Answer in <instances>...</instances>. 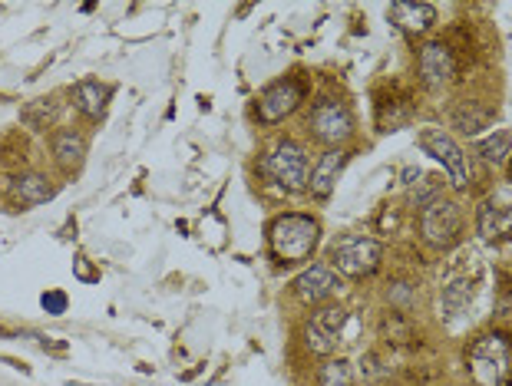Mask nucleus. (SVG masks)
I'll return each mask as SVG.
<instances>
[{
    "label": "nucleus",
    "instance_id": "21",
    "mask_svg": "<svg viewBox=\"0 0 512 386\" xmlns=\"http://www.w3.org/2000/svg\"><path fill=\"white\" fill-rule=\"evenodd\" d=\"M318 386H354V370L347 360H328L318 373Z\"/></svg>",
    "mask_w": 512,
    "mask_h": 386
},
{
    "label": "nucleus",
    "instance_id": "27",
    "mask_svg": "<svg viewBox=\"0 0 512 386\" xmlns=\"http://www.w3.org/2000/svg\"><path fill=\"white\" fill-rule=\"evenodd\" d=\"M413 179H420V169H403V185H413Z\"/></svg>",
    "mask_w": 512,
    "mask_h": 386
},
{
    "label": "nucleus",
    "instance_id": "2",
    "mask_svg": "<svg viewBox=\"0 0 512 386\" xmlns=\"http://www.w3.org/2000/svg\"><path fill=\"white\" fill-rule=\"evenodd\" d=\"M466 370L476 386H512V340L506 334H486L466 354Z\"/></svg>",
    "mask_w": 512,
    "mask_h": 386
},
{
    "label": "nucleus",
    "instance_id": "26",
    "mask_svg": "<svg viewBox=\"0 0 512 386\" xmlns=\"http://www.w3.org/2000/svg\"><path fill=\"white\" fill-rule=\"evenodd\" d=\"M410 284H397V288L394 291H390V301H394V304H407L410 301Z\"/></svg>",
    "mask_w": 512,
    "mask_h": 386
},
{
    "label": "nucleus",
    "instance_id": "20",
    "mask_svg": "<svg viewBox=\"0 0 512 386\" xmlns=\"http://www.w3.org/2000/svg\"><path fill=\"white\" fill-rule=\"evenodd\" d=\"M479 156H483L486 162H506L509 159V149H512V132L509 129H499L496 136H489V139H483L479 142Z\"/></svg>",
    "mask_w": 512,
    "mask_h": 386
},
{
    "label": "nucleus",
    "instance_id": "5",
    "mask_svg": "<svg viewBox=\"0 0 512 386\" xmlns=\"http://www.w3.org/2000/svg\"><path fill=\"white\" fill-rule=\"evenodd\" d=\"M265 172L275 179L285 192H301L308 189V156L298 142L281 139L275 149L265 156Z\"/></svg>",
    "mask_w": 512,
    "mask_h": 386
},
{
    "label": "nucleus",
    "instance_id": "19",
    "mask_svg": "<svg viewBox=\"0 0 512 386\" xmlns=\"http://www.w3.org/2000/svg\"><path fill=\"white\" fill-rule=\"evenodd\" d=\"M493 123V109H483L479 103H463L460 109L453 113V126L463 129L466 136H476L479 129H486Z\"/></svg>",
    "mask_w": 512,
    "mask_h": 386
},
{
    "label": "nucleus",
    "instance_id": "8",
    "mask_svg": "<svg viewBox=\"0 0 512 386\" xmlns=\"http://www.w3.org/2000/svg\"><path fill=\"white\" fill-rule=\"evenodd\" d=\"M420 231L423 238L430 241L433 248H453L460 241V231H463V212L456 202H440L430 205L427 212L420 218Z\"/></svg>",
    "mask_w": 512,
    "mask_h": 386
},
{
    "label": "nucleus",
    "instance_id": "3",
    "mask_svg": "<svg viewBox=\"0 0 512 386\" xmlns=\"http://www.w3.org/2000/svg\"><path fill=\"white\" fill-rule=\"evenodd\" d=\"M479 284V258L473 251H463L460 258L450 261L443 281H440V311L446 317H460L473 304Z\"/></svg>",
    "mask_w": 512,
    "mask_h": 386
},
{
    "label": "nucleus",
    "instance_id": "4",
    "mask_svg": "<svg viewBox=\"0 0 512 386\" xmlns=\"http://www.w3.org/2000/svg\"><path fill=\"white\" fill-rule=\"evenodd\" d=\"M380 255H384V248L374 238L344 235L331 248V268L347 274V278H367V274H374L380 268Z\"/></svg>",
    "mask_w": 512,
    "mask_h": 386
},
{
    "label": "nucleus",
    "instance_id": "25",
    "mask_svg": "<svg viewBox=\"0 0 512 386\" xmlns=\"http://www.w3.org/2000/svg\"><path fill=\"white\" fill-rule=\"evenodd\" d=\"M40 304H43V311L47 314H63L67 311V294L63 291H47L40 297Z\"/></svg>",
    "mask_w": 512,
    "mask_h": 386
},
{
    "label": "nucleus",
    "instance_id": "24",
    "mask_svg": "<svg viewBox=\"0 0 512 386\" xmlns=\"http://www.w3.org/2000/svg\"><path fill=\"white\" fill-rule=\"evenodd\" d=\"M384 330L390 334V340H394V344H407V340L413 337L410 334V324L403 321L400 314H390V321H384Z\"/></svg>",
    "mask_w": 512,
    "mask_h": 386
},
{
    "label": "nucleus",
    "instance_id": "17",
    "mask_svg": "<svg viewBox=\"0 0 512 386\" xmlns=\"http://www.w3.org/2000/svg\"><path fill=\"white\" fill-rule=\"evenodd\" d=\"M50 146H53V159H57L67 172L80 169L83 159H86V139H83L76 129H60V132H53Z\"/></svg>",
    "mask_w": 512,
    "mask_h": 386
},
{
    "label": "nucleus",
    "instance_id": "23",
    "mask_svg": "<svg viewBox=\"0 0 512 386\" xmlns=\"http://www.w3.org/2000/svg\"><path fill=\"white\" fill-rule=\"evenodd\" d=\"M53 113H57V106H53V99H34V103L24 106V113H20V119L30 126V129H43L53 119Z\"/></svg>",
    "mask_w": 512,
    "mask_h": 386
},
{
    "label": "nucleus",
    "instance_id": "22",
    "mask_svg": "<svg viewBox=\"0 0 512 386\" xmlns=\"http://www.w3.org/2000/svg\"><path fill=\"white\" fill-rule=\"evenodd\" d=\"M443 198V179H437V175H427L423 182H417V189H413V205L423 208L427 212L430 205H437Z\"/></svg>",
    "mask_w": 512,
    "mask_h": 386
},
{
    "label": "nucleus",
    "instance_id": "18",
    "mask_svg": "<svg viewBox=\"0 0 512 386\" xmlns=\"http://www.w3.org/2000/svg\"><path fill=\"white\" fill-rule=\"evenodd\" d=\"M476 225H479V235L486 241L509 238L512 235V205H506V208H496L493 202L483 205L476 215Z\"/></svg>",
    "mask_w": 512,
    "mask_h": 386
},
{
    "label": "nucleus",
    "instance_id": "11",
    "mask_svg": "<svg viewBox=\"0 0 512 386\" xmlns=\"http://www.w3.org/2000/svg\"><path fill=\"white\" fill-rule=\"evenodd\" d=\"M341 291V274H337L331 264H311L308 271L298 274V281H294V294L301 297L304 304H321L328 301Z\"/></svg>",
    "mask_w": 512,
    "mask_h": 386
},
{
    "label": "nucleus",
    "instance_id": "1",
    "mask_svg": "<svg viewBox=\"0 0 512 386\" xmlns=\"http://www.w3.org/2000/svg\"><path fill=\"white\" fill-rule=\"evenodd\" d=\"M268 241L281 264L308 261L321 241V225L311 215H278L268 228Z\"/></svg>",
    "mask_w": 512,
    "mask_h": 386
},
{
    "label": "nucleus",
    "instance_id": "7",
    "mask_svg": "<svg viewBox=\"0 0 512 386\" xmlns=\"http://www.w3.org/2000/svg\"><path fill=\"white\" fill-rule=\"evenodd\" d=\"M420 149L430 152V156L443 165L456 189H466V185H470V169H466V156H463V149L456 146V139L450 136V132H443V129H423L420 132Z\"/></svg>",
    "mask_w": 512,
    "mask_h": 386
},
{
    "label": "nucleus",
    "instance_id": "14",
    "mask_svg": "<svg viewBox=\"0 0 512 386\" xmlns=\"http://www.w3.org/2000/svg\"><path fill=\"white\" fill-rule=\"evenodd\" d=\"M344 165H347V156L341 149H328L324 156L318 159V165L311 169L308 175V189L314 198H331L334 192V185L337 179H341V172H344Z\"/></svg>",
    "mask_w": 512,
    "mask_h": 386
},
{
    "label": "nucleus",
    "instance_id": "13",
    "mask_svg": "<svg viewBox=\"0 0 512 386\" xmlns=\"http://www.w3.org/2000/svg\"><path fill=\"white\" fill-rule=\"evenodd\" d=\"M57 195V185H53L43 172H24L17 179H10V202L14 205H24V208H34L50 202Z\"/></svg>",
    "mask_w": 512,
    "mask_h": 386
},
{
    "label": "nucleus",
    "instance_id": "9",
    "mask_svg": "<svg viewBox=\"0 0 512 386\" xmlns=\"http://www.w3.org/2000/svg\"><path fill=\"white\" fill-rule=\"evenodd\" d=\"M344 327H347V311H341V307H321L318 314H311L308 327H304V344H308L311 354L328 357L344 340Z\"/></svg>",
    "mask_w": 512,
    "mask_h": 386
},
{
    "label": "nucleus",
    "instance_id": "16",
    "mask_svg": "<svg viewBox=\"0 0 512 386\" xmlns=\"http://www.w3.org/2000/svg\"><path fill=\"white\" fill-rule=\"evenodd\" d=\"M113 90L103 86L100 80H80L73 86V106L80 109L86 119H100L106 113V103H110Z\"/></svg>",
    "mask_w": 512,
    "mask_h": 386
},
{
    "label": "nucleus",
    "instance_id": "15",
    "mask_svg": "<svg viewBox=\"0 0 512 386\" xmlns=\"http://www.w3.org/2000/svg\"><path fill=\"white\" fill-rule=\"evenodd\" d=\"M390 20L403 30V33H427L433 24H437V7L433 4H403V0H397V4H390Z\"/></svg>",
    "mask_w": 512,
    "mask_h": 386
},
{
    "label": "nucleus",
    "instance_id": "12",
    "mask_svg": "<svg viewBox=\"0 0 512 386\" xmlns=\"http://www.w3.org/2000/svg\"><path fill=\"white\" fill-rule=\"evenodd\" d=\"M417 73H420V83L437 90V86H446L456 76V57L446 43H427L420 50V60H417Z\"/></svg>",
    "mask_w": 512,
    "mask_h": 386
},
{
    "label": "nucleus",
    "instance_id": "6",
    "mask_svg": "<svg viewBox=\"0 0 512 386\" xmlns=\"http://www.w3.org/2000/svg\"><path fill=\"white\" fill-rule=\"evenodd\" d=\"M308 126L318 142H328V146H341L344 139L354 136V113L347 109L341 99H321L311 109Z\"/></svg>",
    "mask_w": 512,
    "mask_h": 386
},
{
    "label": "nucleus",
    "instance_id": "10",
    "mask_svg": "<svg viewBox=\"0 0 512 386\" xmlns=\"http://www.w3.org/2000/svg\"><path fill=\"white\" fill-rule=\"evenodd\" d=\"M304 99V83L285 76V80L271 83L265 93L258 96V119L261 123H278V119L291 116Z\"/></svg>",
    "mask_w": 512,
    "mask_h": 386
}]
</instances>
